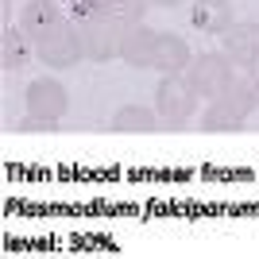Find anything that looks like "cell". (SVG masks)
I'll return each mask as SVG.
<instances>
[{"label": "cell", "mask_w": 259, "mask_h": 259, "mask_svg": "<svg viewBox=\"0 0 259 259\" xmlns=\"http://www.w3.org/2000/svg\"><path fill=\"white\" fill-rule=\"evenodd\" d=\"M259 108V89L251 85V77H236V85L225 89L221 97H213L201 112V128L205 132H232V128H244V120Z\"/></svg>", "instance_id": "6da1fadb"}, {"label": "cell", "mask_w": 259, "mask_h": 259, "mask_svg": "<svg viewBox=\"0 0 259 259\" xmlns=\"http://www.w3.org/2000/svg\"><path fill=\"white\" fill-rule=\"evenodd\" d=\"M186 85L194 89L197 97H221L225 89L236 85V66L228 62V54L221 51H205V54H197V58H190V66H186Z\"/></svg>", "instance_id": "7a4b0ae2"}, {"label": "cell", "mask_w": 259, "mask_h": 259, "mask_svg": "<svg viewBox=\"0 0 259 259\" xmlns=\"http://www.w3.org/2000/svg\"><path fill=\"white\" fill-rule=\"evenodd\" d=\"M155 112H159L162 128H186L197 116V93L186 85L182 74L159 77V85H155Z\"/></svg>", "instance_id": "3957f363"}, {"label": "cell", "mask_w": 259, "mask_h": 259, "mask_svg": "<svg viewBox=\"0 0 259 259\" xmlns=\"http://www.w3.org/2000/svg\"><path fill=\"white\" fill-rule=\"evenodd\" d=\"M35 58L51 70H70L77 66L85 54H81V35H77V23L74 20H62L54 23L51 31H43L35 39Z\"/></svg>", "instance_id": "277c9868"}, {"label": "cell", "mask_w": 259, "mask_h": 259, "mask_svg": "<svg viewBox=\"0 0 259 259\" xmlns=\"http://www.w3.org/2000/svg\"><path fill=\"white\" fill-rule=\"evenodd\" d=\"M77 35H81V54L89 62H112L120 58V39H124V27H120L112 16H93V20L77 23Z\"/></svg>", "instance_id": "5b68a950"}, {"label": "cell", "mask_w": 259, "mask_h": 259, "mask_svg": "<svg viewBox=\"0 0 259 259\" xmlns=\"http://www.w3.org/2000/svg\"><path fill=\"white\" fill-rule=\"evenodd\" d=\"M221 39H225L228 62L236 66V70H244V74H255L259 70V23L236 20Z\"/></svg>", "instance_id": "8992f818"}, {"label": "cell", "mask_w": 259, "mask_h": 259, "mask_svg": "<svg viewBox=\"0 0 259 259\" xmlns=\"http://www.w3.org/2000/svg\"><path fill=\"white\" fill-rule=\"evenodd\" d=\"M66 108H70V93L58 77H35L31 85H27V112L39 120H58L66 116Z\"/></svg>", "instance_id": "52a82bcc"}, {"label": "cell", "mask_w": 259, "mask_h": 259, "mask_svg": "<svg viewBox=\"0 0 259 259\" xmlns=\"http://www.w3.org/2000/svg\"><path fill=\"white\" fill-rule=\"evenodd\" d=\"M155 47H159V31L147 23H132L124 27V39H120V62L136 66V70H151Z\"/></svg>", "instance_id": "ba28073f"}, {"label": "cell", "mask_w": 259, "mask_h": 259, "mask_svg": "<svg viewBox=\"0 0 259 259\" xmlns=\"http://www.w3.org/2000/svg\"><path fill=\"white\" fill-rule=\"evenodd\" d=\"M62 20H70V16H66V8L58 4V0H23L16 27H20V31L35 43L43 31H51L54 23H62Z\"/></svg>", "instance_id": "9c48e42d"}, {"label": "cell", "mask_w": 259, "mask_h": 259, "mask_svg": "<svg viewBox=\"0 0 259 259\" xmlns=\"http://www.w3.org/2000/svg\"><path fill=\"white\" fill-rule=\"evenodd\" d=\"M236 23V8L228 0H194L190 4V27L201 35H225Z\"/></svg>", "instance_id": "30bf717a"}, {"label": "cell", "mask_w": 259, "mask_h": 259, "mask_svg": "<svg viewBox=\"0 0 259 259\" xmlns=\"http://www.w3.org/2000/svg\"><path fill=\"white\" fill-rule=\"evenodd\" d=\"M190 58H194V54H190V47H186V39L159 31V47H155V58H151V70H155V74H162V77L186 74Z\"/></svg>", "instance_id": "8fae6325"}, {"label": "cell", "mask_w": 259, "mask_h": 259, "mask_svg": "<svg viewBox=\"0 0 259 259\" xmlns=\"http://www.w3.org/2000/svg\"><path fill=\"white\" fill-rule=\"evenodd\" d=\"M31 62H35V43L20 31V27L8 23V27L0 31V66L16 74V70H27Z\"/></svg>", "instance_id": "7c38bea8"}, {"label": "cell", "mask_w": 259, "mask_h": 259, "mask_svg": "<svg viewBox=\"0 0 259 259\" xmlns=\"http://www.w3.org/2000/svg\"><path fill=\"white\" fill-rule=\"evenodd\" d=\"M159 128H162L159 112L147 105H124L112 112V132H128L132 136V132H159Z\"/></svg>", "instance_id": "4fadbf2b"}, {"label": "cell", "mask_w": 259, "mask_h": 259, "mask_svg": "<svg viewBox=\"0 0 259 259\" xmlns=\"http://www.w3.org/2000/svg\"><path fill=\"white\" fill-rule=\"evenodd\" d=\"M147 8H151V0H105V16H112V20H116L120 27L143 23Z\"/></svg>", "instance_id": "5bb4252c"}, {"label": "cell", "mask_w": 259, "mask_h": 259, "mask_svg": "<svg viewBox=\"0 0 259 259\" xmlns=\"http://www.w3.org/2000/svg\"><path fill=\"white\" fill-rule=\"evenodd\" d=\"M105 12V0H66V16L74 23L81 20H93V16H101Z\"/></svg>", "instance_id": "9a60e30c"}, {"label": "cell", "mask_w": 259, "mask_h": 259, "mask_svg": "<svg viewBox=\"0 0 259 259\" xmlns=\"http://www.w3.org/2000/svg\"><path fill=\"white\" fill-rule=\"evenodd\" d=\"M16 132H58V124H54V120H39V116L27 112V116L16 124Z\"/></svg>", "instance_id": "2e32d148"}, {"label": "cell", "mask_w": 259, "mask_h": 259, "mask_svg": "<svg viewBox=\"0 0 259 259\" xmlns=\"http://www.w3.org/2000/svg\"><path fill=\"white\" fill-rule=\"evenodd\" d=\"M151 4H162V8H178V4H186V0H151Z\"/></svg>", "instance_id": "e0dca14e"}, {"label": "cell", "mask_w": 259, "mask_h": 259, "mask_svg": "<svg viewBox=\"0 0 259 259\" xmlns=\"http://www.w3.org/2000/svg\"><path fill=\"white\" fill-rule=\"evenodd\" d=\"M248 77H251V85H255V89H259V70H255V74H248Z\"/></svg>", "instance_id": "ac0fdd59"}, {"label": "cell", "mask_w": 259, "mask_h": 259, "mask_svg": "<svg viewBox=\"0 0 259 259\" xmlns=\"http://www.w3.org/2000/svg\"><path fill=\"white\" fill-rule=\"evenodd\" d=\"M58 4H66V0H58Z\"/></svg>", "instance_id": "d6986e66"}, {"label": "cell", "mask_w": 259, "mask_h": 259, "mask_svg": "<svg viewBox=\"0 0 259 259\" xmlns=\"http://www.w3.org/2000/svg\"><path fill=\"white\" fill-rule=\"evenodd\" d=\"M20 4H23V0H20Z\"/></svg>", "instance_id": "ffe728a7"}]
</instances>
